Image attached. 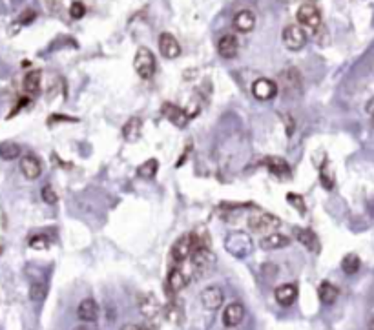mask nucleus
<instances>
[{
    "label": "nucleus",
    "instance_id": "nucleus-1",
    "mask_svg": "<svg viewBox=\"0 0 374 330\" xmlns=\"http://www.w3.org/2000/svg\"><path fill=\"white\" fill-rule=\"evenodd\" d=\"M224 248L234 257H246L254 250V241L246 232H232L224 237Z\"/></svg>",
    "mask_w": 374,
    "mask_h": 330
},
{
    "label": "nucleus",
    "instance_id": "nucleus-2",
    "mask_svg": "<svg viewBox=\"0 0 374 330\" xmlns=\"http://www.w3.org/2000/svg\"><path fill=\"white\" fill-rule=\"evenodd\" d=\"M190 261H192V268H194V272H196L197 276H204L216 265V255L210 250V247H197L194 250V254L190 255Z\"/></svg>",
    "mask_w": 374,
    "mask_h": 330
},
{
    "label": "nucleus",
    "instance_id": "nucleus-3",
    "mask_svg": "<svg viewBox=\"0 0 374 330\" xmlns=\"http://www.w3.org/2000/svg\"><path fill=\"white\" fill-rule=\"evenodd\" d=\"M296 18H298V24L301 26V28H305V30H308V31H316L321 26L320 9H318L314 4H310V2L299 6L298 13H296Z\"/></svg>",
    "mask_w": 374,
    "mask_h": 330
},
{
    "label": "nucleus",
    "instance_id": "nucleus-4",
    "mask_svg": "<svg viewBox=\"0 0 374 330\" xmlns=\"http://www.w3.org/2000/svg\"><path fill=\"white\" fill-rule=\"evenodd\" d=\"M133 68L141 79H152L155 73V57L148 48H139L133 59Z\"/></svg>",
    "mask_w": 374,
    "mask_h": 330
},
{
    "label": "nucleus",
    "instance_id": "nucleus-5",
    "mask_svg": "<svg viewBox=\"0 0 374 330\" xmlns=\"http://www.w3.org/2000/svg\"><path fill=\"white\" fill-rule=\"evenodd\" d=\"M197 248L196 234H184L174 243L172 247V259L175 263H183V261L190 259V255Z\"/></svg>",
    "mask_w": 374,
    "mask_h": 330
},
{
    "label": "nucleus",
    "instance_id": "nucleus-6",
    "mask_svg": "<svg viewBox=\"0 0 374 330\" xmlns=\"http://www.w3.org/2000/svg\"><path fill=\"white\" fill-rule=\"evenodd\" d=\"M281 38H283V44H285V48H287V50H290V51L303 50L305 44H307V33H305V30L299 24L287 26V28L283 30Z\"/></svg>",
    "mask_w": 374,
    "mask_h": 330
},
{
    "label": "nucleus",
    "instance_id": "nucleus-7",
    "mask_svg": "<svg viewBox=\"0 0 374 330\" xmlns=\"http://www.w3.org/2000/svg\"><path fill=\"white\" fill-rule=\"evenodd\" d=\"M248 226L258 234H271L279 226V219L268 212H258L248 219Z\"/></svg>",
    "mask_w": 374,
    "mask_h": 330
},
{
    "label": "nucleus",
    "instance_id": "nucleus-8",
    "mask_svg": "<svg viewBox=\"0 0 374 330\" xmlns=\"http://www.w3.org/2000/svg\"><path fill=\"white\" fill-rule=\"evenodd\" d=\"M279 84H281L283 92L287 93V95L292 97H299L301 95V75H299V71L296 68H287L285 71H281V75H279Z\"/></svg>",
    "mask_w": 374,
    "mask_h": 330
},
{
    "label": "nucleus",
    "instance_id": "nucleus-9",
    "mask_svg": "<svg viewBox=\"0 0 374 330\" xmlns=\"http://www.w3.org/2000/svg\"><path fill=\"white\" fill-rule=\"evenodd\" d=\"M252 95L258 100H271L278 95V84L271 79H258L252 84Z\"/></svg>",
    "mask_w": 374,
    "mask_h": 330
},
{
    "label": "nucleus",
    "instance_id": "nucleus-10",
    "mask_svg": "<svg viewBox=\"0 0 374 330\" xmlns=\"http://www.w3.org/2000/svg\"><path fill=\"white\" fill-rule=\"evenodd\" d=\"M159 51L167 59H177L181 55V44H179V40L174 35L164 31V33L159 35Z\"/></svg>",
    "mask_w": 374,
    "mask_h": 330
},
{
    "label": "nucleus",
    "instance_id": "nucleus-11",
    "mask_svg": "<svg viewBox=\"0 0 374 330\" xmlns=\"http://www.w3.org/2000/svg\"><path fill=\"white\" fill-rule=\"evenodd\" d=\"M161 112H162V115H164L172 124L177 126V128H184V126L188 124V121H190V115L186 113V109L179 108V106H175V104H170V102L162 104Z\"/></svg>",
    "mask_w": 374,
    "mask_h": 330
},
{
    "label": "nucleus",
    "instance_id": "nucleus-12",
    "mask_svg": "<svg viewBox=\"0 0 374 330\" xmlns=\"http://www.w3.org/2000/svg\"><path fill=\"white\" fill-rule=\"evenodd\" d=\"M223 290L219 287H206V289L201 292V305L206 310H217L223 305Z\"/></svg>",
    "mask_w": 374,
    "mask_h": 330
},
{
    "label": "nucleus",
    "instance_id": "nucleus-13",
    "mask_svg": "<svg viewBox=\"0 0 374 330\" xmlns=\"http://www.w3.org/2000/svg\"><path fill=\"white\" fill-rule=\"evenodd\" d=\"M243 318H245V306H243L241 303H237L236 301V303H230V305L224 306V310H223L224 326H228V328L237 326L243 321Z\"/></svg>",
    "mask_w": 374,
    "mask_h": 330
},
{
    "label": "nucleus",
    "instance_id": "nucleus-14",
    "mask_svg": "<svg viewBox=\"0 0 374 330\" xmlns=\"http://www.w3.org/2000/svg\"><path fill=\"white\" fill-rule=\"evenodd\" d=\"M292 232H294V237L298 239L308 252H312V254H318V252H320V239H318V235L312 230H308V228H298V226H296Z\"/></svg>",
    "mask_w": 374,
    "mask_h": 330
},
{
    "label": "nucleus",
    "instance_id": "nucleus-15",
    "mask_svg": "<svg viewBox=\"0 0 374 330\" xmlns=\"http://www.w3.org/2000/svg\"><path fill=\"white\" fill-rule=\"evenodd\" d=\"M20 171L22 175L28 181H35L40 177L42 173V164L35 155H24L20 159Z\"/></svg>",
    "mask_w": 374,
    "mask_h": 330
},
{
    "label": "nucleus",
    "instance_id": "nucleus-16",
    "mask_svg": "<svg viewBox=\"0 0 374 330\" xmlns=\"http://www.w3.org/2000/svg\"><path fill=\"white\" fill-rule=\"evenodd\" d=\"M239 51V40L236 35H223L217 42V53L223 59H234Z\"/></svg>",
    "mask_w": 374,
    "mask_h": 330
},
{
    "label": "nucleus",
    "instance_id": "nucleus-17",
    "mask_svg": "<svg viewBox=\"0 0 374 330\" xmlns=\"http://www.w3.org/2000/svg\"><path fill=\"white\" fill-rule=\"evenodd\" d=\"M288 245H290V237H287L285 234H279V232H271L259 241V247L263 250H279V248H285Z\"/></svg>",
    "mask_w": 374,
    "mask_h": 330
},
{
    "label": "nucleus",
    "instance_id": "nucleus-18",
    "mask_svg": "<svg viewBox=\"0 0 374 330\" xmlns=\"http://www.w3.org/2000/svg\"><path fill=\"white\" fill-rule=\"evenodd\" d=\"M77 316H79V319H80V321H84V323L97 321V318H99V305H97L92 297L82 299V301H80L79 309H77Z\"/></svg>",
    "mask_w": 374,
    "mask_h": 330
},
{
    "label": "nucleus",
    "instance_id": "nucleus-19",
    "mask_svg": "<svg viewBox=\"0 0 374 330\" xmlns=\"http://www.w3.org/2000/svg\"><path fill=\"white\" fill-rule=\"evenodd\" d=\"M139 310L146 319H155L161 314V305H159L157 297L154 294H146L139 301Z\"/></svg>",
    "mask_w": 374,
    "mask_h": 330
},
{
    "label": "nucleus",
    "instance_id": "nucleus-20",
    "mask_svg": "<svg viewBox=\"0 0 374 330\" xmlns=\"http://www.w3.org/2000/svg\"><path fill=\"white\" fill-rule=\"evenodd\" d=\"M234 28L239 33H250L256 28V15L250 9H241L239 13H236L234 17Z\"/></svg>",
    "mask_w": 374,
    "mask_h": 330
},
{
    "label": "nucleus",
    "instance_id": "nucleus-21",
    "mask_svg": "<svg viewBox=\"0 0 374 330\" xmlns=\"http://www.w3.org/2000/svg\"><path fill=\"white\" fill-rule=\"evenodd\" d=\"M276 296V301H278L281 306H290L294 305V301L298 299V287L296 284H281V287H278L274 292Z\"/></svg>",
    "mask_w": 374,
    "mask_h": 330
},
{
    "label": "nucleus",
    "instance_id": "nucleus-22",
    "mask_svg": "<svg viewBox=\"0 0 374 330\" xmlns=\"http://www.w3.org/2000/svg\"><path fill=\"white\" fill-rule=\"evenodd\" d=\"M265 166L271 170V173H274L279 179H288L290 177V166L285 159L281 157H268L265 161Z\"/></svg>",
    "mask_w": 374,
    "mask_h": 330
},
{
    "label": "nucleus",
    "instance_id": "nucleus-23",
    "mask_svg": "<svg viewBox=\"0 0 374 330\" xmlns=\"http://www.w3.org/2000/svg\"><path fill=\"white\" fill-rule=\"evenodd\" d=\"M167 284H168V289L172 290V292H181V290L184 289L188 284V277H186V274H184L183 270L179 267H175V268H172L170 272H168V279H167Z\"/></svg>",
    "mask_w": 374,
    "mask_h": 330
},
{
    "label": "nucleus",
    "instance_id": "nucleus-24",
    "mask_svg": "<svg viewBox=\"0 0 374 330\" xmlns=\"http://www.w3.org/2000/svg\"><path fill=\"white\" fill-rule=\"evenodd\" d=\"M142 131V121L139 117H132L124 126H122V137L128 142H135L141 137Z\"/></svg>",
    "mask_w": 374,
    "mask_h": 330
},
{
    "label": "nucleus",
    "instance_id": "nucleus-25",
    "mask_svg": "<svg viewBox=\"0 0 374 330\" xmlns=\"http://www.w3.org/2000/svg\"><path fill=\"white\" fill-rule=\"evenodd\" d=\"M40 80H42V73L38 70L29 71L28 75L24 77V82H22V88L28 95H37L40 92Z\"/></svg>",
    "mask_w": 374,
    "mask_h": 330
},
{
    "label": "nucleus",
    "instance_id": "nucleus-26",
    "mask_svg": "<svg viewBox=\"0 0 374 330\" xmlns=\"http://www.w3.org/2000/svg\"><path fill=\"white\" fill-rule=\"evenodd\" d=\"M318 296H320V301L323 303V305H333L334 301L338 299V289L334 287L333 283H328V281H323V283L320 284Z\"/></svg>",
    "mask_w": 374,
    "mask_h": 330
},
{
    "label": "nucleus",
    "instance_id": "nucleus-27",
    "mask_svg": "<svg viewBox=\"0 0 374 330\" xmlns=\"http://www.w3.org/2000/svg\"><path fill=\"white\" fill-rule=\"evenodd\" d=\"M20 146L17 142H2L0 144V157L4 161H13L20 157Z\"/></svg>",
    "mask_w": 374,
    "mask_h": 330
},
{
    "label": "nucleus",
    "instance_id": "nucleus-28",
    "mask_svg": "<svg viewBox=\"0 0 374 330\" xmlns=\"http://www.w3.org/2000/svg\"><path fill=\"white\" fill-rule=\"evenodd\" d=\"M360 267H362V261H360V257H358L356 254H347L345 257H343V261H341V270L345 272L347 276L356 274V272L360 270Z\"/></svg>",
    "mask_w": 374,
    "mask_h": 330
},
{
    "label": "nucleus",
    "instance_id": "nucleus-29",
    "mask_svg": "<svg viewBox=\"0 0 374 330\" xmlns=\"http://www.w3.org/2000/svg\"><path fill=\"white\" fill-rule=\"evenodd\" d=\"M157 161L155 159H148L146 163L139 164L137 168V175L141 177V179H152V177H155V173H157Z\"/></svg>",
    "mask_w": 374,
    "mask_h": 330
},
{
    "label": "nucleus",
    "instance_id": "nucleus-30",
    "mask_svg": "<svg viewBox=\"0 0 374 330\" xmlns=\"http://www.w3.org/2000/svg\"><path fill=\"white\" fill-rule=\"evenodd\" d=\"M287 201L288 203H290L292 206H294L296 210H298L299 213H301V215H303L305 212H307V205H305V199L301 195H299V193H287Z\"/></svg>",
    "mask_w": 374,
    "mask_h": 330
},
{
    "label": "nucleus",
    "instance_id": "nucleus-31",
    "mask_svg": "<svg viewBox=\"0 0 374 330\" xmlns=\"http://www.w3.org/2000/svg\"><path fill=\"white\" fill-rule=\"evenodd\" d=\"M46 292H48L46 284L35 283V284H31V289H29V297L33 301H42L46 297Z\"/></svg>",
    "mask_w": 374,
    "mask_h": 330
},
{
    "label": "nucleus",
    "instance_id": "nucleus-32",
    "mask_svg": "<svg viewBox=\"0 0 374 330\" xmlns=\"http://www.w3.org/2000/svg\"><path fill=\"white\" fill-rule=\"evenodd\" d=\"M70 15H71V18L79 20V18H82L84 15H86V6H84L82 2H79V0H75V2H71V6H70Z\"/></svg>",
    "mask_w": 374,
    "mask_h": 330
},
{
    "label": "nucleus",
    "instance_id": "nucleus-33",
    "mask_svg": "<svg viewBox=\"0 0 374 330\" xmlns=\"http://www.w3.org/2000/svg\"><path fill=\"white\" fill-rule=\"evenodd\" d=\"M29 247L35 248V250H46L50 247V241H48L46 235H33L29 239Z\"/></svg>",
    "mask_w": 374,
    "mask_h": 330
},
{
    "label": "nucleus",
    "instance_id": "nucleus-34",
    "mask_svg": "<svg viewBox=\"0 0 374 330\" xmlns=\"http://www.w3.org/2000/svg\"><path fill=\"white\" fill-rule=\"evenodd\" d=\"M40 195H42V201L44 203H48V205H55L57 203V192L53 190V186H50V184H46L44 188H42V192H40Z\"/></svg>",
    "mask_w": 374,
    "mask_h": 330
},
{
    "label": "nucleus",
    "instance_id": "nucleus-35",
    "mask_svg": "<svg viewBox=\"0 0 374 330\" xmlns=\"http://www.w3.org/2000/svg\"><path fill=\"white\" fill-rule=\"evenodd\" d=\"M35 18H37V13H35L33 9H26V11L20 13V17H18V24L28 26V24H31Z\"/></svg>",
    "mask_w": 374,
    "mask_h": 330
},
{
    "label": "nucleus",
    "instance_id": "nucleus-36",
    "mask_svg": "<svg viewBox=\"0 0 374 330\" xmlns=\"http://www.w3.org/2000/svg\"><path fill=\"white\" fill-rule=\"evenodd\" d=\"M320 179H321V184H323V188L330 190V188H333V186H334V179L327 173V164H323V166H321Z\"/></svg>",
    "mask_w": 374,
    "mask_h": 330
},
{
    "label": "nucleus",
    "instance_id": "nucleus-37",
    "mask_svg": "<svg viewBox=\"0 0 374 330\" xmlns=\"http://www.w3.org/2000/svg\"><path fill=\"white\" fill-rule=\"evenodd\" d=\"M179 312H181V306H179L177 303H172V305L168 306V310H167V316H168V319H170V321L179 323V316H177Z\"/></svg>",
    "mask_w": 374,
    "mask_h": 330
},
{
    "label": "nucleus",
    "instance_id": "nucleus-38",
    "mask_svg": "<svg viewBox=\"0 0 374 330\" xmlns=\"http://www.w3.org/2000/svg\"><path fill=\"white\" fill-rule=\"evenodd\" d=\"M285 124H287V135H288V137H290L292 131H294V122H292V117L285 115Z\"/></svg>",
    "mask_w": 374,
    "mask_h": 330
},
{
    "label": "nucleus",
    "instance_id": "nucleus-39",
    "mask_svg": "<svg viewBox=\"0 0 374 330\" xmlns=\"http://www.w3.org/2000/svg\"><path fill=\"white\" fill-rule=\"evenodd\" d=\"M365 112L369 113L370 117H374V97L369 100V102H367V104H365Z\"/></svg>",
    "mask_w": 374,
    "mask_h": 330
},
{
    "label": "nucleus",
    "instance_id": "nucleus-40",
    "mask_svg": "<svg viewBox=\"0 0 374 330\" xmlns=\"http://www.w3.org/2000/svg\"><path fill=\"white\" fill-rule=\"evenodd\" d=\"M121 330H139V326L137 325H132V323H128V325H124Z\"/></svg>",
    "mask_w": 374,
    "mask_h": 330
},
{
    "label": "nucleus",
    "instance_id": "nucleus-41",
    "mask_svg": "<svg viewBox=\"0 0 374 330\" xmlns=\"http://www.w3.org/2000/svg\"><path fill=\"white\" fill-rule=\"evenodd\" d=\"M73 330H88V328H86V326H84V325H79V326H75Z\"/></svg>",
    "mask_w": 374,
    "mask_h": 330
},
{
    "label": "nucleus",
    "instance_id": "nucleus-42",
    "mask_svg": "<svg viewBox=\"0 0 374 330\" xmlns=\"http://www.w3.org/2000/svg\"><path fill=\"white\" fill-rule=\"evenodd\" d=\"M369 330H374V319H370L369 321Z\"/></svg>",
    "mask_w": 374,
    "mask_h": 330
},
{
    "label": "nucleus",
    "instance_id": "nucleus-43",
    "mask_svg": "<svg viewBox=\"0 0 374 330\" xmlns=\"http://www.w3.org/2000/svg\"><path fill=\"white\" fill-rule=\"evenodd\" d=\"M139 330H152L150 326H139Z\"/></svg>",
    "mask_w": 374,
    "mask_h": 330
}]
</instances>
